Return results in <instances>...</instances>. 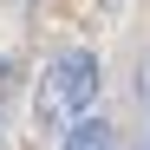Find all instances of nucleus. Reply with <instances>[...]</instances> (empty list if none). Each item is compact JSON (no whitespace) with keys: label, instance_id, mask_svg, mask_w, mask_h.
I'll use <instances>...</instances> for the list:
<instances>
[{"label":"nucleus","instance_id":"nucleus-1","mask_svg":"<svg viewBox=\"0 0 150 150\" xmlns=\"http://www.w3.org/2000/svg\"><path fill=\"white\" fill-rule=\"evenodd\" d=\"M98 85H105V72H98V52H85V46H72V52H59L52 65H46V85L33 98V117L39 131H72L79 117H91L98 105Z\"/></svg>","mask_w":150,"mask_h":150},{"label":"nucleus","instance_id":"nucleus-2","mask_svg":"<svg viewBox=\"0 0 150 150\" xmlns=\"http://www.w3.org/2000/svg\"><path fill=\"white\" fill-rule=\"evenodd\" d=\"M65 150H111V124L105 117H79L65 131Z\"/></svg>","mask_w":150,"mask_h":150}]
</instances>
